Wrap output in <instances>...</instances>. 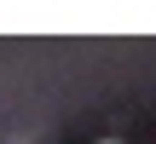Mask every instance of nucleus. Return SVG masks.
<instances>
[{
	"mask_svg": "<svg viewBox=\"0 0 156 144\" xmlns=\"http://www.w3.org/2000/svg\"><path fill=\"white\" fill-rule=\"evenodd\" d=\"M98 144H122V139H98Z\"/></svg>",
	"mask_w": 156,
	"mask_h": 144,
	"instance_id": "nucleus-1",
	"label": "nucleus"
}]
</instances>
